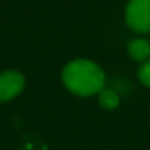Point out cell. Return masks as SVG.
<instances>
[{
    "label": "cell",
    "mask_w": 150,
    "mask_h": 150,
    "mask_svg": "<svg viewBox=\"0 0 150 150\" xmlns=\"http://www.w3.org/2000/svg\"><path fill=\"white\" fill-rule=\"evenodd\" d=\"M99 103L104 109H115L120 104V96L113 88L103 87L99 91Z\"/></svg>",
    "instance_id": "obj_5"
},
{
    "label": "cell",
    "mask_w": 150,
    "mask_h": 150,
    "mask_svg": "<svg viewBox=\"0 0 150 150\" xmlns=\"http://www.w3.org/2000/svg\"><path fill=\"white\" fill-rule=\"evenodd\" d=\"M125 21L136 32H150V0H130L125 9Z\"/></svg>",
    "instance_id": "obj_2"
},
{
    "label": "cell",
    "mask_w": 150,
    "mask_h": 150,
    "mask_svg": "<svg viewBox=\"0 0 150 150\" xmlns=\"http://www.w3.org/2000/svg\"><path fill=\"white\" fill-rule=\"evenodd\" d=\"M62 80L71 93L76 96H91L105 84V75L99 65L87 59L69 62L62 71Z\"/></svg>",
    "instance_id": "obj_1"
},
{
    "label": "cell",
    "mask_w": 150,
    "mask_h": 150,
    "mask_svg": "<svg viewBox=\"0 0 150 150\" xmlns=\"http://www.w3.org/2000/svg\"><path fill=\"white\" fill-rule=\"evenodd\" d=\"M138 79L146 87H150V59H146L142 62V65L138 67Z\"/></svg>",
    "instance_id": "obj_6"
},
{
    "label": "cell",
    "mask_w": 150,
    "mask_h": 150,
    "mask_svg": "<svg viewBox=\"0 0 150 150\" xmlns=\"http://www.w3.org/2000/svg\"><path fill=\"white\" fill-rule=\"evenodd\" d=\"M128 54L137 62H145L150 55V44L142 38L133 40L128 45Z\"/></svg>",
    "instance_id": "obj_4"
},
{
    "label": "cell",
    "mask_w": 150,
    "mask_h": 150,
    "mask_svg": "<svg viewBox=\"0 0 150 150\" xmlns=\"http://www.w3.org/2000/svg\"><path fill=\"white\" fill-rule=\"evenodd\" d=\"M25 87L24 75L18 71L0 73V103L15 99Z\"/></svg>",
    "instance_id": "obj_3"
}]
</instances>
